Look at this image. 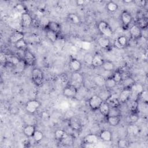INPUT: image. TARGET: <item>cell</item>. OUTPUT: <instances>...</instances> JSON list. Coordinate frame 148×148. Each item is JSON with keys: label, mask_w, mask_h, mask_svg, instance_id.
Here are the masks:
<instances>
[{"label": "cell", "mask_w": 148, "mask_h": 148, "mask_svg": "<svg viewBox=\"0 0 148 148\" xmlns=\"http://www.w3.org/2000/svg\"><path fill=\"white\" fill-rule=\"evenodd\" d=\"M105 79L106 78L104 77L103 76L98 75L94 77V82L97 86L102 87V86H104Z\"/></svg>", "instance_id": "37"}, {"label": "cell", "mask_w": 148, "mask_h": 148, "mask_svg": "<svg viewBox=\"0 0 148 148\" xmlns=\"http://www.w3.org/2000/svg\"><path fill=\"white\" fill-rule=\"evenodd\" d=\"M124 3H131V2H133L134 1H132V0H124V1H123Z\"/></svg>", "instance_id": "48"}, {"label": "cell", "mask_w": 148, "mask_h": 148, "mask_svg": "<svg viewBox=\"0 0 148 148\" xmlns=\"http://www.w3.org/2000/svg\"><path fill=\"white\" fill-rule=\"evenodd\" d=\"M117 146L119 147H122V148L128 147L129 146V142L124 138L120 139L117 141Z\"/></svg>", "instance_id": "41"}, {"label": "cell", "mask_w": 148, "mask_h": 148, "mask_svg": "<svg viewBox=\"0 0 148 148\" xmlns=\"http://www.w3.org/2000/svg\"><path fill=\"white\" fill-rule=\"evenodd\" d=\"M132 16L129 11L124 10L121 12L120 19L124 29H127L129 27L132 21Z\"/></svg>", "instance_id": "5"}, {"label": "cell", "mask_w": 148, "mask_h": 148, "mask_svg": "<svg viewBox=\"0 0 148 148\" xmlns=\"http://www.w3.org/2000/svg\"><path fill=\"white\" fill-rule=\"evenodd\" d=\"M104 60H105L103 59V57L100 54L96 53L93 55V58L91 65L94 68L101 67Z\"/></svg>", "instance_id": "16"}, {"label": "cell", "mask_w": 148, "mask_h": 148, "mask_svg": "<svg viewBox=\"0 0 148 148\" xmlns=\"http://www.w3.org/2000/svg\"><path fill=\"white\" fill-rule=\"evenodd\" d=\"M84 3H85V1L83 0H77L76 1V3L77 5H84Z\"/></svg>", "instance_id": "47"}, {"label": "cell", "mask_w": 148, "mask_h": 148, "mask_svg": "<svg viewBox=\"0 0 148 148\" xmlns=\"http://www.w3.org/2000/svg\"><path fill=\"white\" fill-rule=\"evenodd\" d=\"M138 119H139V116L138 115V113H131L130 115H129L128 116V120H129L130 124H132V123H135L138 120Z\"/></svg>", "instance_id": "43"}, {"label": "cell", "mask_w": 148, "mask_h": 148, "mask_svg": "<svg viewBox=\"0 0 148 148\" xmlns=\"http://www.w3.org/2000/svg\"><path fill=\"white\" fill-rule=\"evenodd\" d=\"M68 134L66 132L62 129H57L54 132V135L56 139L58 140L60 142L65 138Z\"/></svg>", "instance_id": "28"}, {"label": "cell", "mask_w": 148, "mask_h": 148, "mask_svg": "<svg viewBox=\"0 0 148 148\" xmlns=\"http://www.w3.org/2000/svg\"><path fill=\"white\" fill-rule=\"evenodd\" d=\"M98 31L106 37H110L113 34V30L110 25L105 21H100L97 25Z\"/></svg>", "instance_id": "2"}, {"label": "cell", "mask_w": 148, "mask_h": 148, "mask_svg": "<svg viewBox=\"0 0 148 148\" xmlns=\"http://www.w3.org/2000/svg\"><path fill=\"white\" fill-rule=\"evenodd\" d=\"M138 26H139L142 30L146 29L148 26V20L147 18L144 16L139 17L137 18L135 23Z\"/></svg>", "instance_id": "22"}, {"label": "cell", "mask_w": 148, "mask_h": 148, "mask_svg": "<svg viewBox=\"0 0 148 148\" xmlns=\"http://www.w3.org/2000/svg\"><path fill=\"white\" fill-rule=\"evenodd\" d=\"M105 102L108 103L110 108H119L121 104L119 97L113 95H111V96Z\"/></svg>", "instance_id": "19"}, {"label": "cell", "mask_w": 148, "mask_h": 148, "mask_svg": "<svg viewBox=\"0 0 148 148\" xmlns=\"http://www.w3.org/2000/svg\"><path fill=\"white\" fill-rule=\"evenodd\" d=\"M101 67L106 72H112L114 69V65L111 61L104 60Z\"/></svg>", "instance_id": "27"}, {"label": "cell", "mask_w": 148, "mask_h": 148, "mask_svg": "<svg viewBox=\"0 0 148 148\" xmlns=\"http://www.w3.org/2000/svg\"><path fill=\"white\" fill-rule=\"evenodd\" d=\"M69 128L75 132H79L82 129V124L79 119L75 117H71L68 120Z\"/></svg>", "instance_id": "8"}, {"label": "cell", "mask_w": 148, "mask_h": 148, "mask_svg": "<svg viewBox=\"0 0 148 148\" xmlns=\"http://www.w3.org/2000/svg\"><path fill=\"white\" fill-rule=\"evenodd\" d=\"M127 132L130 135H136L139 132V128L135 123L130 124L127 127Z\"/></svg>", "instance_id": "30"}, {"label": "cell", "mask_w": 148, "mask_h": 148, "mask_svg": "<svg viewBox=\"0 0 148 148\" xmlns=\"http://www.w3.org/2000/svg\"><path fill=\"white\" fill-rule=\"evenodd\" d=\"M98 140V136L94 134H88L83 138V144L87 145L85 147H88V145L93 146L97 143Z\"/></svg>", "instance_id": "12"}, {"label": "cell", "mask_w": 148, "mask_h": 148, "mask_svg": "<svg viewBox=\"0 0 148 148\" xmlns=\"http://www.w3.org/2000/svg\"><path fill=\"white\" fill-rule=\"evenodd\" d=\"M31 79L33 83L36 86L42 85L44 80V75L42 71L38 68H34L31 72Z\"/></svg>", "instance_id": "1"}, {"label": "cell", "mask_w": 148, "mask_h": 148, "mask_svg": "<svg viewBox=\"0 0 148 148\" xmlns=\"http://www.w3.org/2000/svg\"><path fill=\"white\" fill-rule=\"evenodd\" d=\"M77 88L73 85L72 84H69L66 85L63 89V95L67 98H74L76 96L77 94Z\"/></svg>", "instance_id": "6"}, {"label": "cell", "mask_w": 148, "mask_h": 148, "mask_svg": "<svg viewBox=\"0 0 148 148\" xmlns=\"http://www.w3.org/2000/svg\"><path fill=\"white\" fill-rule=\"evenodd\" d=\"M121 83H123V88L125 87H131L135 83L134 80L130 76H127L123 78Z\"/></svg>", "instance_id": "33"}, {"label": "cell", "mask_w": 148, "mask_h": 148, "mask_svg": "<svg viewBox=\"0 0 148 148\" xmlns=\"http://www.w3.org/2000/svg\"><path fill=\"white\" fill-rule=\"evenodd\" d=\"M130 36L134 40L138 39L142 36V29L136 24L131 25L129 29Z\"/></svg>", "instance_id": "9"}, {"label": "cell", "mask_w": 148, "mask_h": 148, "mask_svg": "<svg viewBox=\"0 0 148 148\" xmlns=\"http://www.w3.org/2000/svg\"><path fill=\"white\" fill-rule=\"evenodd\" d=\"M15 47L19 50L24 51L28 49V44L24 39H21L14 44Z\"/></svg>", "instance_id": "29"}, {"label": "cell", "mask_w": 148, "mask_h": 148, "mask_svg": "<svg viewBox=\"0 0 148 148\" xmlns=\"http://www.w3.org/2000/svg\"><path fill=\"white\" fill-rule=\"evenodd\" d=\"M27 66L26 64L25 63L23 59H21L16 65L14 66L13 68L17 73L22 72Z\"/></svg>", "instance_id": "31"}, {"label": "cell", "mask_w": 148, "mask_h": 148, "mask_svg": "<svg viewBox=\"0 0 148 148\" xmlns=\"http://www.w3.org/2000/svg\"><path fill=\"white\" fill-rule=\"evenodd\" d=\"M108 116H121V110L119 108H110Z\"/></svg>", "instance_id": "40"}, {"label": "cell", "mask_w": 148, "mask_h": 148, "mask_svg": "<svg viewBox=\"0 0 148 148\" xmlns=\"http://www.w3.org/2000/svg\"><path fill=\"white\" fill-rule=\"evenodd\" d=\"M147 92L146 90H143L142 92L139 95V98H141L143 102L147 103Z\"/></svg>", "instance_id": "46"}, {"label": "cell", "mask_w": 148, "mask_h": 148, "mask_svg": "<svg viewBox=\"0 0 148 148\" xmlns=\"http://www.w3.org/2000/svg\"><path fill=\"white\" fill-rule=\"evenodd\" d=\"M68 19L73 24H79L80 22L79 17L75 13L68 14Z\"/></svg>", "instance_id": "38"}, {"label": "cell", "mask_w": 148, "mask_h": 148, "mask_svg": "<svg viewBox=\"0 0 148 148\" xmlns=\"http://www.w3.org/2000/svg\"><path fill=\"white\" fill-rule=\"evenodd\" d=\"M15 9H16V10H17V12L21 13V14L27 12V11L26 10L27 9L26 7L23 3H18V4H17L15 6Z\"/></svg>", "instance_id": "42"}, {"label": "cell", "mask_w": 148, "mask_h": 148, "mask_svg": "<svg viewBox=\"0 0 148 148\" xmlns=\"http://www.w3.org/2000/svg\"><path fill=\"white\" fill-rule=\"evenodd\" d=\"M45 28L46 30H50L57 34L58 35L61 32V27L59 23L54 21H49L45 25Z\"/></svg>", "instance_id": "11"}, {"label": "cell", "mask_w": 148, "mask_h": 148, "mask_svg": "<svg viewBox=\"0 0 148 148\" xmlns=\"http://www.w3.org/2000/svg\"><path fill=\"white\" fill-rule=\"evenodd\" d=\"M102 93L101 94H99V95L100 96V97L103 99V101H106L110 96H111V94L109 92V91H108V89H106V90H103L101 92Z\"/></svg>", "instance_id": "44"}, {"label": "cell", "mask_w": 148, "mask_h": 148, "mask_svg": "<svg viewBox=\"0 0 148 148\" xmlns=\"http://www.w3.org/2000/svg\"><path fill=\"white\" fill-rule=\"evenodd\" d=\"M36 127L32 124L26 125L23 128V134L27 138H32L36 131Z\"/></svg>", "instance_id": "20"}, {"label": "cell", "mask_w": 148, "mask_h": 148, "mask_svg": "<svg viewBox=\"0 0 148 148\" xmlns=\"http://www.w3.org/2000/svg\"><path fill=\"white\" fill-rule=\"evenodd\" d=\"M111 76L116 81V82L117 83H121V82H122V80L123 79V77L122 73H121L120 70L116 71Z\"/></svg>", "instance_id": "35"}, {"label": "cell", "mask_w": 148, "mask_h": 148, "mask_svg": "<svg viewBox=\"0 0 148 148\" xmlns=\"http://www.w3.org/2000/svg\"><path fill=\"white\" fill-rule=\"evenodd\" d=\"M69 67L73 72H77L81 70L82 64L79 60L73 58L69 61Z\"/></svg>", "instance_id": "15"}, {"label": "cell", "mask_w": 148, "mask_h": 148, "mask_svg": "<svg viewBox=\"0 0 148 148\" xmlns=\"http://www.w3.org/2000/svg\"><path fill=\"white\" fill-rule=\"evenodd\" d=\"M32 23V18L28 12L21 14V24L23 28H29L31 25Z\"/></svg>", "instance_id": "13"}, {"label": "cell", "mask_w": 148, "mask_h": 148, "mask_svg": "<svg viewBox=\"0 0 148 148\" xmlns=\"http://www.w3.org/2000/svg\"><path fill=\"white\" fill-rule=\"evenodd\" d=\"M93 58V55H92L91 53H86L84 56V60L85 62L88 65H91L92 60Z\"/></svg>", "instance_id": "45"}, {"label": "cell", "mask_w": 148, "mask_h": 148, "mask_svg": "<svg viewBox=\"0 0 148 148\" xmlns=\"http://www.w3.org/2000/svg\"><path fill=\"white\" fill-rule=\"evenodd\" d=\"M40 103L37 99H31L25 105L26 111L29 114H34L40 108Z\"/></svg>", "instance_id": "4"}, {"label": "cell", "mask_w": 148, "mask_h": 148, "mask_svg": "<svg viewBox=\"0 0 148 148\" xmlns=\"http://www.w3.org/2000/svg\"><path fill=\"white\" fill-rule=\"evenodd\" d=\"M98 44L99 45V46L103 48V49H107L108 47H109L110 45V41L109 38L106 37V36H102L100 37L98 39Z\"/></svg>", "instance_id": "24"}, {"label": "cell", "mask_w": 148, "mask_h": 148, "mask_svg": "<svg viewBox=\"0 0 148 148\" xmlns=\"http://www.w3.org/2000/svg\"><path fill=\"white\" fill-rule=\"evenodd\" d=\"M128 45V39L124 35L119 36L114 42V46L118 49L125 47Z\"/></svg>", "instance_id": "14"}, {"label": "cell", "mask_w": 148, "mask_h": 148, "mask_svg": "<svg viewBox=\"0 0 148 148\" xmlns=\"http://www.w3.org/2000/svg\"><path fill=\"white\" fill-rule=\"evenodd\" d=\"M131 87H125L121 90L120 93L119 99L121 103L127 102L131 97Z\"/></svg>", "instance_id": "10"}, {"label": "cell", "mask_w": 148, "mask_h": 148, "mask_svg": "<svg viewBox=\"0 0 148 148\" xmlns=\"http://www.w3.org/2000/svg\"><path fill=\"white\" fill-rule=\"evenodd\" d=\"M23 60L26 64L27 66H32L35 64L36 57L34 54L28 49L23 51Z\"/></svg>", "instance_id": "7"}, {"label": "cell", "mask_w": 148, "mask_h": 148, "mask_svg": "<svg viewBox=\"0 0 148 148\" xmlns=\"http://www.w3.org/2000/svg\"><path fill=\"white\" fill-rule=\"evenodd\" d=\"M24 38V34L21 31H15L14 32L9 38L10 42L15 44L18 41L23 39Z\"/></svg>", "instance_id": "18"}, {"label": "cell", "mask_w": 148, "mask_h": 148, "mask_svg": "<svg viewBox=\"0 0 148 148\" xmlns=\"http://www.w3.org/2000/svg\"><path fill=\"white\" fill-rule=\"evenodd\" d=\"M103 102V99L99 95H93L89 98L88 103L90 109L93 111H95L98 110Z\"/></svg>", "instance_id": "3"}, {"label": "cell", "mask_w": 148, "mask_h": 148, "mask_svg": "<svg viewBox=\"0 0 148 148\" xmlns=\"http://www.w3.org/2000/svg\"><path fill=\"white\" fill-rule=\"evenodd\" d=\"M106 9L110 12H114L118 9V5L113 1H109L106 5Z\"/></svg>", "instance_id": "36"}, {"label": "cell", "mask_w": 148, "mask_h": 148, "mask_svg": "<svg viewBox=\"0 0 148 148\" xmlns=\"http://www.w3.org/2000/svg\"><path fill=\"white\" fill-rule=\"evenodd\" d=\"M71 80L73 83L80 85L83 83L84 77L83 75L79 72H73L71 76Z\"/></svg>", "instance_id": "21"}, {"label": "cell", "mask_w": 148, "mask_h": 148, "mask_svg": "<svg viewBox=\"0 0 148 148\" xmlns=\"http://www.w3.org/2000/svg\"><path fill=\"white\" fill-rule=\"evenodd\" d=\"M129 109L131 111V113H138V102L137 100H134L132 102H131Z\"/></svg>", "instance_id": "39"}, {"label": "cell", "mask_w": 148, "mask_h": 148, "mask_svg": "<svg viewBox=\"0 0 148 148\" xmlns=\"http://www.w3.org/2000/svg\"><path fill=\"white\" fill-rule=\"evenodd\" d=\"M99 138L104 142H110L112 140V133L109 130H103L99 132Z\"/></svg>", "instance_id": "17"}, {"label": "cell", "mask_w": 148, "mask_h": 148, "mask_svg": "<svg viewBox=\"0 0 148 148\" xmlns=\"http://www.w3.org/2000/svg\"><path fill=\"white\" fill-rule=\"evenodd\" d=\"M44 138V135L43 133L38 130H36L35 132H34L32 138L34 140L35 142L36 143H39L42 140V139Z\"/></svg>", "instance_id": "32"}, {"label": "cell", "mask_w": 148, "mask_h": 148, "mask_svg": "<svg viewBox=\"0 0 148 148\" xmlns=\"http://www.w3.org/2000/svg\"><path fill=\"white\" fill-rule=\"evenodd\" d=\"M106 118L107 123L112 127L117 126L121 121L120 116H108Z\"/></svg>", "instance_id": "25"}, {"label": "cell", "mask_w": 148, "mask_h": 148, "mask_svg": "<svg viewBox=\"0 0 148 148\" xmlns=\"http://www.w3.org/2000/svg\"><path fill=\"white\" fill-rule=\"evenodd\" d=\"M110 108V107L108 104V103L105 101H103L102 103V104L101 105V106H99L98 110L102 115H103V116L106 117L109 115Z\"/></svg>", "instance_id": "23"}, {"label": "cell", "mask_w": 148, "mask_h": 148, "mask_svg": "<svg viewBox=\"0 0 148 148\" xmlns=\"http://www.w3.org/2000/svg\"><path fill=\"white\" fill-rule=\"evenodd\" d=\"M117 83L116 82V81L112 78V76H109L108 77L105 79V84L104 86L106 87V89L109 90V89H112L113 88H114L116 85H117Z\"/></svg>", "instance_id": "26"}, {"label": "cell", "mask_w": 148, "mask_h": 148, "mask_svg": "<svg viewBox=\"0 0 148 148\" xmlns=\"http://www.w3.org/2000/svg\"><path fill=\"white\" fill-rule=\"evenodd\" d=\"M46 35L49 40L53 43L55 42L58 37V35L57 34L50 30H46Z\"/></svg>", "instance_id": "34"}]
</instances>
